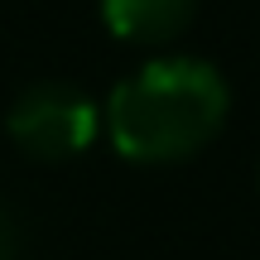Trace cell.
<instances>
[{
    "label": "cell",
    "instance_id": "cell-1",
    "mask_svg": "<svg viewBox=\"0 0 260 260\" xmlns=\"http://www.w3.org/2000/svg\"><path fill=\"white\" fill-rule=\"evenodd\" d=\"M226 116V87L207 63L169 58L140 68L111 96V140L125 159L164 164L183 159L217 135Z\"/></svg>",
    "mask_w": 260,
    "mask_h": 260
},
{
    "label": "cell",
    "instance_id": "cell-2",
    "mask_svg": "<svg viewBox=\"0 0 260 260\" xmlns=\"http://www.w3.org/2000/svg\"><path fill=\"white\" fill-rule=\"evenodd\" d=\"M10 135L34 159H73L96 135V106L77 87H34L10 111Z\"/></svg>",
    "mask_w": 260,
    "mask_h": 260
},
{
    "label": "cell",
    "instance_id": "cell-3",
    "mask_svg": "<svg viewBox=\"0 0 260 260\" xmlns=\"http://www.w3.org/2000/svg\"><path fill=\"white\" fill-rule=\"evenodd\" d=\"M102 15L121 39H169L193 15V0H102Z\"/></svg>",
    "mask_w": 260,
    "mask_h": 260
},
{
    "label": "cell",
    "instance_id": "cell-4",
    "mask_svg": "<svg viewBox=\"0 0 260 260\" xmlns=\"http://www.w3.org/2000/svg\"><path fill=\"white\" fill-rule=\"evenodd\" d=\"M0 260H15V226L5 212H0Z\"/></svg>",
    "mask_w": 260,
    "mask_h": 260
}]
</instances>
